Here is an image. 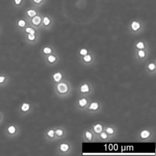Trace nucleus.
Masks as SVG:
<instances>
[{
    "label": "nucleus",
    "instance_id": "21",
    "mask_svg": "<svg viewBox=\"0 0 156 156\" xmlns=\"http://www.w3.org/2000/svg\"><path fill=\"white\" fill-rule=\"evenodd\" d=\"M20 27H24L25 26V21L24 20H20L19 23H18Z\"/></svg>",
    "mask_w": 156,
    "mask_h": 156
},
{
    "label": "nucleus",
    "instance_id": "18",
    "mask_svg": "<svg viewBox=\"0 0 156 156\" xmlns=\"http://www.w3.org/2000/svg\"><path fill=\"white\" fill-rule=\"evenodd\" d=\"M44 23L45 25H48L50 23V20H49V19H48V18H47V17H44Z\"/></svg>",
    "mask_w": 156,
    "mask_h": 156
},
{
    "label": "nucleus",
    "instance_id": "5",
    "mask_svg": "<svg viewBox=\"0 0 156 156\" xmlns=\"http://www.w3.org/2000/svg\"><path fill=\"white\" fill-rule=\"evenodd\" d=\"M94 131H95L96 133H100V132H101V130H102V126H101L100 124H98L94 126Z\"/></svg>",
    "mask_w": 156,
    "mask_h": 156
},
{
    "label": "nucleus",
    "instance_id": "4",
    "mask_svg": "<svg viewBox=\"0 0 156 156\" xmlns=\"http://www.w3.org/2000/svg\"><path fill=\"white\" fill-rule=\"evenodd\" d=\"M132 28H133V30H138L140 28V23H137V22H133V23H132Z\"/></svg>",
    "mask_w": 156,
    "mask_h": 156
},
{
    "label": "nucleus",
    "instance_id": "24",
    "mask_svg": "<svg viewBox=\"0 0 156 156\" xmlns=\"http://www.w3.org/2000/svg\"><path fill=\"white\" fill-rule=\"evenodd\" d=\"M48 136H51V137H53V136H54V131H53V130H49V131H48Z\"/></svg>",
    "mask_w": 156,
    "mask_h": 156
},
{
    "label": "nucleus",
    "instance_id": "25",
    "mask_svg": "<svg viewBox=\"0 0 156 156\" xmlns=\"http://www.w3.org/2000/svg\"><path fill=\"white\" fill-rule=\"evenodd\" d=\"M138 54H139V56L140 57H144V55H145V53H144V51H140L138 52Z\"/></svg>",
    "mask_w": 156,
    "mask_h": 156
},
{
    "label": "nucleus",
    "instance_id": "11",
    "mask_svg": "<svg viewBox=\"0 0 156 156\" xmlns=\"http://www.w3.org/2000/svg\"><path fill=\"white\" fill-rule=\"evenodd\" d=\"M29 108H30V105H29L28 104H26V103H24V104L22 105L21 109L23 110V111H27V110L29 109Z\"/></svg>",
    "mask_w": 156,
    "mask_h": 156
},
{
    "label": "nucleus",
    "instance_id": "7",
    "mask_svg": "<svg viewBox=\"0 0 156 156\" xmlns=\"http://www.w3.org/2000/svg\"><path fill=\"white\" fill-rule=\"evenodd\" d=\"M27 14L30 17H34V16H36V11L34 9H30V10L27 11Z\"/></svg>",
    "mask_w": 156,
    "mask_h": 156
},
{
    "label": "nucleus",
    "instance_id": "2",
    "mask_svg": "<svg viewBox=\"0 0 156 156\" xmlns=\"http://www.w3.org/2000/svg\"><path fill=\"white\" fill-rule=\"evenodd\" d=\"M32 22H33L34 24L38 25L40 23V22H41V17L37 16H34V18L32 19Z\"/></svg>",
    "mask_w": 156,
    "mask_h": 156
},
{
    "label": "nucleus",
    "instance_id": "6",
    "mask_svg": "<svg viewBox=\"0 0 156 156\" xmlns=\"http://www.w3.org/2000/svg\"><path fill=\"white\" fill-rule=\"evenodd\" d=\"M141 137L142 138H147V137H148L149 135H150V133H149L148 131H147V130H144V131L141 132Z\"/></svg>",
    "mask_w": 156,
    "mask_h": 156
},
{
    "label": "nucleus",
    "instance_id": "8",
    "mask_svg": "<svg viewBox=\"0 0 156 156\" xmlns=\"http://www.w3.org/2000/svg\"><path fill=\"white\" fill-rule=\"evenodd\" d=\"M89 90V87L87 84H83L81 87V91L82 92H87Z\"/></svg>",
    "mask_w": 156,
    "mask_h": 156
},
{
    "label": "nucleus",
    "instance_id": "19",
    "mask_svg": "<svg viewBox=\"0 0 156 156\" xmlns=\"http://www.w3.org/2000/svg\"><path fill=\"white\" fill-rule=\"evenodd\" d=\"M28 38L29 40H30V41L34 40V38H35V35H34V34H30L28 35Z\"/></svg>",
    "mask_w": 156,
    "mask_h": 156
},
{
    "label": "nucleus",
    "instance_id": "17",
    "mask_svg": "<svg viewBox=\"0 0 156 156\" xmlns=\"http://www.w3.org/2000/svg\"><path fill=\"white\" fill-rule=\"evenodd\" d=\"M86 136H87V138L88 139V140H91V139H92V135H91V133H90V132H87V133H86Z\"/></svg>",
    "mask_w": 156,
    "mask_h": 156
},
{
    "label": "nucleus",
    "instance_id": "3",
    "mask_svg": "<svg viewBox=\"0 0 156 156\" xmlns=\"http://www.w3.org/2000/svg\"><path fill=\"white\" fill-rule=\"evenodd\" d=\"M53 78L55 81H59V80H61V78H62V74H61L60 73H55L53 76Z\"/></svg>",
    "mask_w": 156,
    "mask_h": 156
},
{
    "label": "nucleus",
    "instance_id": "32",
    "mask_svg": "<svg viewBox=\"0 0 156 156\" xmlns=\"http://www.w3.org/2000/svg\"><path fill=\"white\" fill-rule=\"evenodd\" d=\"M4 80H5V77L4 76H0V83H2Z\"/></svg>",
    "mask_w": 156,
    "mask_h": 156
},
{
    "label": "nucleus",
    "instance_id": "23",
    "mask_svg": "<svg viewBox=\"0 0 156 156\" xmlns=\"http://www.w3.org/2000/svg\"><path fill=\"white\" fill-rule=\"evenodd\" d=\"M87 51L86 49H82L81 51H80V54H81V55H87Z\"/></svg>",
    "mask_w": 156,
    "mask_h": 156
},
{
    "label": "nucleus",
    "instance_id": "28",
    "mask_svg": "<svg viewBox=\"0 0 156 156\" xmlns=\"http://www.w3.org/2000/svg\"><path fill=\"white\" fill-rule=\"evenodd\" d=\"M107 133H113V129H112V128L108 127V129H107Z\"/></svg>",
    "mask_w": 156,
    "mask_h": 156
},
{
    "label": "nucleus",
    "instance_id": "14",
    "mask_svg": "<svg viewBox=\"0 0 156 156\" xmlns=\"http://www.w3.org/2000/svg\"><path fill=\"white\" fill-rule=\"evenodd\" d=\"M84 61H86V62H90V60H91V57H90V55H85V56H84Z\"/></svg>",
    "mask_w": 156,
    "mask_h": 156
},
{
    "label": "nucleus",
    "instance_id": "1",
    "mask_svg": "<svg viewBox=\"0 0 156 156\" xmlns=\"http://www.w3.org/2000/svg\"><path fill=\"white\" fill-rule=\"evenodd\" d=\"M68 90V87L66 83H62L58 85V90L60 93H66Z\"/></svg>",
    "mask_w": 156,
    "mask_h": 156
},
{
    "label": "nucleus",
    "instance_id": "29",
    "mask_svg": "<svg viewBox=\"0 0 156 156\" xmlns=\"http://www.w3.org/2000/svg\"><path fill=\"white\" fill-rule=\"evenodd\" d=\"M22 0H14V2L16 4V5H20V4L21 3Z\"/></svg>",
    "mask_w": 156,
    "mask_h": 156
},
{
    "label": "nucleus",
    "instance_id": "30",
    "mask_svg": "<svg viewBox=\"0 0 156 156\" xmlns=\"http://www.w3.org/2000/svg\"><path fill=\"white\" fill-rule=\"evenodd\" d=\"M101 137H102V138H106V137H107V134H106V133H102L101 134Z\"/></svg>",
    "mask_w": 156,
    "mask_h": 156
},
{
    "label": "nucleus",
    "instance_id": "31",
    "mask_svg": "<svg viewBox=\"0 0 156 156\" xmlns=\"http://www.w3.org/2000/svg\"><path fill=\"white\" fill-rule=\"evenodd\" d=\"M33 1H34V2H35V3L37 4L41 3V2H42V0H33Z\"/></svg>",
    "mask_w": 156,
    "mask_h": 156
},
{
    "label": "nucleus",
    "instance_id": "22",
    "mask_svg": "<svg viewBox=\"0 0 156 156\" xmlns=\"http://www.w3.org/2000/svg\"><path fill=\"white\" fill-rule=\"evenodd\" d=\"M136 47H137L138 48H144V43L139 42L138 44H136Z\"/></svg>",
    "mask_w": 156,
    "mask_h": 156
},
{
    "label": "nucleus",
    "instance_id": "27",
    "mask_svg": "<svg viewBox=\"0 0 156 156\" xmlns=\"http://www.w3.org/2000/svg\"><path fill=\"white\" fill-rule=\"evenodd\" d=\"M55 133H56V134L58 135V136H61V135L62 134V131L61 130V129H57Z\"/></svg>",
    "mask_w": 156,
    "mask_h": 156
},
{
    "label": "nucleus",
    "instance_id": "12",
    "mask_svg": "<svg viewBox=\"0 0 156 156\" xmlns=\"http://www.w3.org/2000/svg\"><path fill=\"white\" fill-rule=\"evenodd\" d=\"M79 104H80V106H84V105H86V104H87V100L86 99H80V101H79Z\"/></svg>",
    "mask_w": 156,
    "mask_h": 156
},
{
    "label": "nucleus",
    "instance_id": "15",
    "mask_svg": "<svg viewBox=\"0 0 156 156\" xmlns=\"http://www.w3.org/2000/svg\"><path fill=\"white\" fill-rule=\"evenodd\" d=\"M48 60H49V62H55V56H53V55H50V56H48Z\"/></svg>",
    "mask_w": 156,
    "mask_h": 156
},
{
    "label": "nucleus",
    "instance_id": "20",
    "mask_svg": "<svg viewBox=\"0 0 156 156\" xmlns=\"http://www.w3.org/2000/svg\"><path fill=\"white\" fill-rule=\"evenodd\" d=\"M26 31L28 32V33H30V34H34V30L30 28V27H27V28L26 29Z\"/></svg>",
    "mask_w": 156,
    "mask_h": 156
},
{
    "label": "nucleus",
    "instance_id": "13",
    "mask_svg": "<svg viewBox=\"0 0 156 156\" xmlns=\"http://www.w3.org/2000/svg\"><path fill=\"white\" fill-rule=\"evenodd\" d=\"M8 130H9V132L10 133H14L15 131H16V128H15L14 126H9V129H8Z\"/></svg>",
    "mask_w": 156,
    "mask_h": 156
},
{
    "label": "nucleus",
    "instance_id": "26",
    "mask_svg": "<svg viewBox=\"0 0 156 156\" xmlns=\"http://www.w3.org/2000/svg\"><path fill=\"white\" fill-rule=\"evenodd\" d=\"M148 67H149V69H151V70H153V69H154V68H155V66H154V64L151 63V64H150V65H149V66H148Z\"/></svg>",
    "mask_w": 156,
    "mask_h": 156
},
{
    "label": "nucleus",
    "instance_id": "9",
    "mask_svg": "<svg viewBox=\"0 0 156 156\" xmlns=\"http://www.w3.org/2000/svg\"><path fill=\"white\" fill-rule=\"evenodd\" d=\"M68 148H69V146H68L67 144H62V145L60 146V149L62 150V151H67Z\"/></svg>",
    "mask_w": 156,
    "mask_h": 156
},
{
    "label": "nucleus",
    "instance_id": "16",
    "mask_svg": "<svg viewBox=\"0 0 156 156\" xmlns=\"http://www.w3.org/2000/svg\"><path fill=\"white\" fill-rule=\"evenodd\" d=\"M51 48H44V52L45 54H49V53H51Z\"/></svg>",
    "mask_w": 156,
    "mask_h": 156
},
{
    "label": "nucleus",
    "instance_id": "10",
    "mask_svg": "<svg viewBox=\"0 0 156 156\" xmlns=\"http://www.w3.org/2000/svg\"><path fill=\"white\" fill-rule=\"evenodd\" d=\"M98 108V103H96V102L92 103V104H91L90 106V109L96 110Z\"/></svg>",
    "mask_w": 156,
    "mask_h": 156
}]
</instances>
